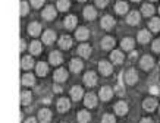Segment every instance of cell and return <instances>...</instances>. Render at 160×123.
Returning a JSON list of instances; mask_svg holds the SVG:
<instances>
[{"mask_svg":"<svg viewBox=\"0 0 160 123\" xmlns=\"http://www.w3.org/2000/svg\"><path fill=\"white\" fill-rule=\"evenodd\" d=\"M153 51H156V53H160V38L156 40V41H153Z\"/></svg>","mask_w":160,"mask_h":123,"instance_id":"42","label":"cell"},{"mask_svg":"<svg viewBox=\"0 0 160 123\" xmlns=\"http://www.w3.org/2000/svg\"><path fill=\"white\" fill-rule=\"evenodd\" d=\"M115 10H116V13H119V15L126 13L128 12V5H126L125 2H118L116 6H115Z\"/></svg>","mask_w":160,"mask_h":123,"instance_id":"31","label":"cell"},{"mask_svg":"<svg viewBox=\"0 0 160 123\" xmlns=\"http://www.w3.org/2000/svg\"><path fill=\"white\" fill-rule=\"evenodd\" d=\"M140 64H141V68H142V69L148 70V69H151V68L154 66V60H153L151 56H144V57L141 59Z\"/></svg>","mask_w":160,"mask_h":123,"instance_id":"5","label":"cell"},{"mask_svg":"<svg viewBox=\"0 0 160 123\" xmlns=\"http://www.w3.org/2000/svg\"><path fill=\"white\" fill-rule=\"evenodd\" d=\"M110 59L113 60V63H116V64H121L122 62H123V54H122V51H119V50H113L110 54Z\"/></svg>","mask_w":160,"mask_h":123,"instance_id":"15","label":"cell"},{"mask_svg":"<svg viewBox=\"0 0 160 123\" xmlns=\"http://www.w3.org/2000/svg\"><path fill=\"white\" fill-rule=\"evenodd\" d=\"M25 123H37V120H35V119H32V117H29V119H27V120H25Z\"/></svg>","mask_w":160,"mask_h":123,"instance_id":"47","label":"cell"},{"mask_svg":"<svg viewBox=\"0 0 160 123\" xmlns=\"http://www.w3.org/2000/svg\"><path fill=\"white\" fill-rule=\"evenodd\" d=\"M58 9L60 12H66L69 9V0H58Z\"/></svg>","mask_w":160,"mask_h":123,"instance_id":"38","label":"cell"},{"mask_svg":"<svg viewBox=\"0 0 160 123\" xmlns=\"http://www.w3.org/2000/svg\"><path fill=\"white\" fill-rule=\"evenodd\" d=\"M121 47L123 50H128V51H129V50H132V49H134V40L128 38V37H126V38H123L121 41Z\"/></svg>","mask_w":160,"mask_h":123,"instance_id":"28","label":"cell"},{"mask_svg":"<svg viewBox=\"0 0 160 123\" xmlns=\"http://www.w3.org/2000/svg\"><path fill=\"white\" fill-rule=\"evenodd\" d=\"M82 95H84V91L81 87H72L71 88V97H72L73 101H79L82 98Z\"/></svg>","mask_w":160,"mask_h":123,"instance_id":"7","label":"cell"},{"mask_svg":"<svg viewBox=\"0 0 160 123\" xmlns=\"http://www.w3.org/2000/svg\"><path fill=\"white\" fill-rule=\"evenodd\" d=\"M77 22H78L77 16L69 15V16H66V19H65V26H66L68 30H72V28H75V25H77Z\"/></svg>","mask_w":160,"mask_h":123,"instance_id":"26","label":"cell"},{"mask_svg":"<svg viewBox=\"0 0 160 123\" xmlns=\"http://www.w3.org/2000/svg\"><path fill=\"white\" fill-rule=\"evenodd\" d=\"M79 2H85V0H79Z\"/></svg>","mask_w":160,"mask_h":123,"instance_id":"52","label":"cell"},{"mask_svg":"<svg viewBox=\"0 0 160 123\" xmlns=\"http://www.w3.org/2000/svg\"><path fill=\"white\" fill-rule=\"evenodd\" d=\"M96 16H97V12H96V9L92 7V6H87L85 9H84V18L88 21H92L96 19Z\"/></svg>","mask_w":160,"mask_h":123,"instance_id":"11","label":"cell"},{"mask_svg":"<svg viewBox=\"0 0 160 123\" xmlns=\"http://www.w3.org/2000/svg\"><path fill=\"white\" fill-rule=\"evenodd\" d=\"M82 69V62L81 60H78V59H73V60H71V70L72 72H79V70Z\"/></svg>","mask_w":160,"mask_h":123,"instance_id":"32","label":"cell"},{"mask_svg":"<svg viewBox=\"0 0 160 123\" xmlns=\"http://www.w3.org/2000/svg\"><path fill=\"white\" fill-rule=\"evenodd\" d=\"M78 40H81V41H84V40H87L88 37H90V31L87 30V28H78L77 31V35H75Z\"/></svg>","mask_w":160,"mask_h":123,"instance_id":"29","label":"cell"},{"mask_svg":"<svg viewBox=\"0 0 160 123\" xmlns=\"http://www.w3.org/2000/svg\"><path fill=\"white\" fill-rule=\"evenodd\" d=\"M126 22H128L129 25H137L138 22H140V13L135 12V10L131 12V13L128 15V18H126Z\"/></svg>","mask_w":160,"mask_h":123,"instance_id":"21","label":"cell"},{"mask_svg":"<svg viewBox=\"0 0 160 123\" xmlns=\"http://www.w3.org/2000/svg\"><path fill=\"white\" fill-rule=\"evenodd\" d=\"M40 31H41V25L38 22H32V24L28 25V34L32 35V37H37L40 35Z\"/></svg>","mask_w":160,"mask_h":123,"instance_id":"10","label":"cell"},{"mask_svg":"<svg viewBox=\"0 0 160 123\" xmlns=\"http://www.w3.org/2000/svg\"><path fill=\"white\" fill-rule=\"evenodd\" d=\"M102 123H116L115 116H112V114H104L102 119Z\"/></svg>","mask_w":160,"mask_h":123,"instance_id":"39","label":"cell"},{"mask_svg":"<svg viewBox=\"0 0 160 123\" xmlns=\"http://www.w3.org/2000/svg\"><path fill=\"white\" fill-rule=\"evenodd\" d=\"M115 25V19L112 18V16H103V19H102V26L104 28V30H110L112 26Z\"/></svg>","mask_w":160,"mask_h":123,"instance_id":"23","label":"cell"},{"mask_svg":"<svg viewBox=\"0 0 160 123\" xmlns=\"http://www.w3.org/2000/svg\"><path fill=\"white\" fill-rule=\"evenodd\" d=\"M59 45H60V49H63V50L71 49V45H72V38H71L69 35H62L60 40H59Z\"/></svg>","mask_w":160,"mask_h":123,"instance_id":"6","label":"cell"},{"mask_svg":"<svg viewBox=\"0 0 160 123\" xmlns=\"http://www.w3.org/2000/svg\"><path fill=\"white\" fill-rule=\"evenodd\" d=\"M150 38H151V35H150V32H148V31L142 30V31H140V32H138V41H140L141 44H146V43H148V41H150Z\"/></svg>","mask_w":160,"mask_h":123,"instance_id":"24","label":"cell"},{"mask_svg":"<svg viewBox=\"0 0 160 123\" xmlns=\"http://www.w3.org/2000/svg\"><path fill=\"white\" fill-rule=\"evenodd\" d=\"M90 119H91V116H90V113H87L85 110L78 113V120H79V123H88Z\"/></svg>","mask_w":160,"mask_h":123,"instance_id":"34","label":"cell"},{"mask_svg":"<svg viewBox=\"0 0 160 123\" xmlns=\"http://www.w3.org/2000/svg\"><path fill=\"white\" fill-rule=\"evenodd\" d=\"M140 123H154V122H153V120H151V119H142V120H141V122Z\"/></svg>","mask_w":160,"mask_h":123,"instance_id":"46","label":"cell"},{"mask_svg":"<svg viewBox=\"0 0 160 123\" xmlns=\"http://www.w3.org/2000/svg\"><path fill=\"white\" fill-rule=\"evenodd\" d=\"M21 15L25 16V15H28V3L27 2H21Z\"/></svg>","mask_w":160,"mask_h":123,"instance_id":"40","label":"cell"},{"mask_svg":"<svg viewBox=\"0 0 160 123\" xmlns=\"http://www.w3.org/2000/svg\"><path fill=\"white\" fill-rule=\"evenodd\" d=\"M98 69H100V72H102L104 76H107V75L112 73L113 68H112V64L109 63L107 60H100V62H98Z\"/></svg>","mask_w":160,"mask_h":123,"instance_id":"1","label":"cell"},{"mask_svg":"<svg viewBox=\"0 0 160 123\" xmlns=\"http://www.w3.org/2000/svg\"><path fill=\"white\" fill-rule=\"evenodd\" d=\"M84 82H85V85H88V87H94L96 82H97V75H96V72H87V73L84 75Z\"/></svg>","mask_w":160,"mask_h":123,"instance_id":"3","label":"cell"},{"mask_svg":"<svg viewBox=\"0 0 160 123\" xmlns=\"http://www.w3.org/2000/svg\"><path fill=\"white\" fill-rule=\"evenodd\" d=\"M150 30L154 31V32H157V31H160V19L159 18H153V19L150 21Z\"/></svg>","mask_w":160,"mask_h":123,"instance_id":"37","label":"cell"},{"mask_svg":"<svg viewBox=\"0 0 160 123\" xmlns=\"http://www.w3.org/2000/svg\"><path fill=\"white\" fill-rule=\"evenodd\" d=\"M142 107H144V110H147V111H153V110L157 107V101H156L154 98H146L144 103H142Z\"/></svg>","mask_w":160,"mask_h":123,"instance_id":"13","label":"cell"},{"mask_svg":"<svg viewBox=\"0 0 160 123\" xmlns=\"http://www.w3.org/2000/svg\"><path fill=\"white\" fill-rule=\"evenodd\" d=\"M78 54L82 56V57H90V54H91V47L88 44H81L78 47Z\"/></svg>","mask_w":160,"mask_h":123,"instance_id":"18","label":"cell"},{"mask_svg":"<svg viewBox=\"0 0 160 123\" xmlns=\"http://www.w3.org/2000/svg\"><path fill=\"white\" fill-rule=\"evenodd\" d=\"M137 56H138V54H137V51H132V53L129 54V57H131L132 60H134V59H137Z\"/></svg>","mask_w":160,"mask_h":123,"instance_id":"48","label":"cell"},{"mask_svg":"<svg viewBox=\"0 0 160 123\" xmlns=\"http://www.w3.org/2000/svg\"><path fill=\"white\" fill-rule=\"evenodd\" d=\"M31 95L32 94L28 92V91H24V92L21 94V103H22V106H28L31 103Z\"/></svg>","mask_w":160,"mask_h":123,"instance_id":"35","label":"cell"},{"mask_svg":"<svg viewBox=\"0 0 160 123\" xmlns=\"http://www.w3.org/2000/svg\"><path fill=\"white\" fill-rule=\"evenodd\" d=\"M43 18L44 19H47V21L56 18V10H54L53 6H47V7L43 10Z\"/></svg>","mask_w":160,"mask_h":123,"instance_id":"12","label":"cell"},{"mask_svg":"<svg viewBox=\"0 0 160 123\" xmlns=\"http://www.w3.org/2000/svg\"><path fill=\"white\" fill-rule=\"evenodd\" d=\"M24 50H25V41L22 40V41H21V51H24Z\"/></svg>","mask_w":160,"mask_h":123,"instance_id":"49","label":"cell"},{"mask_svg":"<svg viewBox=\"0 0 160 123\" xmlns=\"http://www.w3.org/2000/svg\"><path fill=\"white\" fill-rule=\"evenodd\" d=\"M112 97H113V91L110 89V87H103V88L100 89V98H102L103 101H109Z\"/></svg>","mask_w":160,"mask_h":123,"instance_id":"9","label":"cell"},{"mask_svg":"<svg viewBox=\"0 0 160 123\" xmlns=\"http://www.w3.org/2000/svg\"><path fill=\"white\" fill-rule=\"evenodd\" d=\"M21 64H22V69L29 70L32 66H34V59H32V57H29V56H25V57H22Z\"/></svg>","mask_w":160,"mask_h":123,"instance_id":"19","label":"cell"},{"mask_svg":"<svg viewBox=\"0 0 160 123\" xmlns=\"http://www.w3.org/2000/svg\"><path fill=\"white\" fill-rule=\"evenodd\" d=\"M54 40H56V34H54L53 31H46L43 34V43H46V44H52Z\"/></svg>","mask_w":160,"mask_h":123,"instance_id":"22","label":"cell"},{"mask_svg":"<svg viewBox=\"0 0 160 123\" xmlns=\"http://www.w3.org/2000/svg\"><path fill=\"white\" fill-rule=\"evenodd\" d=\"M66 79H68V72L65 69H58L54 72V81L56 82H63Z\"/></svg>","mask_w":160,"mask_h":123,"instance_id":"16","label":"cell"},{"mask_svg":"<svg viewBox=\"0 0 160 123\" xmlns=\"http://www.w3.org/2000/svg\"><path fill=\"white\" fill-rule=\"evenodd\" d=\"M54 91H56V92H59V91H60V87H59V85H56V87H54Z\"/></svg>","mask_w":160,"mask_h":123,"instance_id":"50","label":"cell"},{"mask_svg":"<svg viewBox=\"0 0 160 123\" xmlns=\"http://www.w3.org/2000/svg\"><path fill=\"white\" fill-rule=\"evenodd\" d=\"M37 75L38 76H46L47 75V72H49V68H47V64L46 63H43V62H40L38 64H37Z\"/></svg>","mask_w":160,"mask_h":123,"instance_id":"30","label":"cell"},{"mask_svg":"<svg viewBox=\"0 0 160 123\" xmlns=\"http://www.w3.org/2000/svg\"><path fill=\"white\" fill-rule=\"evenodd\" d=\"M113 45H115V40L112 38V37H104L102 40V49L110 50V49H113Z\"/></svg>","mask_w":160,"mask_h":123,"instance_id":"25","label":"cell"},{"mask_svg":"<svg viewBox=\"0 0 160 123\" xmlns=\"http://www.w3.org/2000/svg\"><path fill=\"white\" fill-rule=\"evenodd\" d=\"M159 12H160V9H159Z\"/></svg>","mask_w":160,"mask_h":123,"instance_id":"53","label":"cell"},{"mask_svg":"<svg viewBox=\"0 0 160 123\" xmlns=\"http://www.w3.org/2000/svg\"><path fill=\"white\" fill-rule=\"evenodd\" d=\"M49 60H50V63L54 64V66H58V64L62 63V56H60V53L59 51H52L49 56Z\"/></svg>","mask_w":160,"mask_h":123,"instance_id":"17","label":"cell"},{"mask_svg":"<svg viewBox=\"0 0 160 123\" xmlns=\"http://www.w3.org/2000/svg\"><path fill=\"white\" fill-rule=\"evenodd\" d=\"M125 81H126V84H129V85L137 84V81H138V75H137L135 69L126 70V73H125Z\"/></svg>","mask_w":160,"mask_h":123,"instance_id":"2","label":"cell"},{"mask_svg":"<svg viewBox=\"0 0 160 123\" xmlns=\"http://www.w3.org/2000/svg\"><path fill=\"white\" fill-rule=\"evenodd\" d=\"M115 92H116V95H123V94H125V87L122 85V82H119V84H116V88H115Z\"/></svg>","mask_w":160,"mask_h":123,"instance_id":"41","label":"cell"},{"mask_svg":"<svg viewBox=\"0 0 160 123\" xmlns=\"http://www.w3.org/2000/svg\"><path fill=\"white\" fill-rule=\"evenodd\" d=\"M69 100L68 98H60L58 101V110L60 111V113H63V111H68L69 110Z\"/></svg>","mask_w":160,"mask_h":123,"instance_id":"20","label":"cell"},{"mask_svg":"<svg viewBox=\"0 0 160 123\" xmlns=\"http://www.w3.org/2000/svg\"><path fill=\"white\" fill-rule=\"evenodd\" d=\"M115 111H116L119 116H123V114L128 113V104L123 103V101H119V103L115 104Z\"/></svg>","mask_w":160,"mask_h":123,"instance_id":"14","label":"cell"},{"mask_svg":"<svg viewBox=\"0 0 160 123\" xmlns=\"http://www.w3.org/2000/svg\"><path fill=\"white\" fill-rule=\"evenodd\" d=\"M31 5L34 6V7H37V9H38L40 6H43V5H44V0H31Z\"/></svg>","mask_w":160,"mask_h":123,"instance_id":"43","label":"cell"},{"mask_svg":"<svg viewBox=\"0 0 160 123\" xmlns=\"http://www.w3.org/2000/svg\"><path fill=\"white\" fill-rule=\"evenodd\" d=\"M34 84H35V79L31 73H25L24 76H22V85H25V87H32Z\"/></svg>","mask_w":160,"mask_h":123,"instance_id":"27","label":"cell"},{"mask_svg":"<svg viewBox=\"0 0 160 123\" xmlns=\"http://www.w3.org/2000/svg\"><path fill=\"white\" fill-rule=\"evenodd\" d=\"M38 119H40V123H47L52 119V111L49 108H41L38 111Z\"/></svg>","mask_w":160,"mask_h":123,"instance_id":"4","label":"cell"},{"mask_svg":"<svg viewBox=\"0 0 160 123\" xmlns=\"http://www.w3.org/2000/svg\"><path fill=\"white\" fill-rule=\"evenodd\" d=\"M84 104H85V107H96V104H97V97L94 95L92 92L87 94L85 95V98H84Z\"/></svg>","mask_w":160,"mask_h":123,"instance_id":"8","label":"cell"},{"mask_svg":"<svg viewBox=\"0 0 160 123\" xmlns=\"http://www.w3.org/2000/svg\"><path fill=\"white\" fill-rule=\"evenodd\" d=\"M107 2H109V0H96V5H97L98 7H104V6L107 5Z\"/></svg>","mask_w":160,"mask_h":123,"instance_id":"44","label":"cell"},{"mask_svg":"<svg viewBox=\"0 0 160 123\" xmlns=\"http://www.w3.org/2000/svg\"><path fill=\"white\" fill-rule=\"evenodd\" d=\"M132 2H141V0H132Z\"/></svg>","mask_w":160,"mask_h":123,"instance_id":"51","label":"cell"},{"mask_svg":"<svg viewBox=\"0 0 160 123\" xmlns=\"http://www.w3.org/2000/svg\"><path fill=\"white\" fill-rule=\"evenodd\" d=\"M153 2H154V0H153Z\"/></svg>","mask_w":160,"mask_h":123,"instance_id":"54","label":"cell"},{"mask_svg":"<svg viewBox=\"0 0 160 123\" xmlns=\"http://www.w3.org/2000/svg\"><path fill=\"white\" fill-rule=\"evenodd\" d=\"M141 13L144 16H151L154 13V7L151 5H142L141 6Z\"/></svg>","mask_w":160,"mask_h":123,"instance_id":"33","label":"cell"},{"mask_svg":"<svg viewBox=\"0 0 160 123\" xmlns=\"http://www.w3.org/2000/svg\"><path fill=\"white\" fill-rule=\"evenodd\" d=\"M29 51L32 54H40L41 53V44H40L38 41H32L31 45H29Z\"/></svg>","mask_w":160,"mask_h":123,"instance_id":"36","label":"cell"},{"mask_svg":"<svg viewBox=\"0 0 160 123\" xmlns=\"http://www.w3.org/2000/svg\"><path fill=\"white\" fill-rule=\"evenodd\" d=\"M150 91H151V92H153V94H159V92H160V89L157 88V87H151V88H150Z\"/></svg>","mask_w":160,"mask_h":123,"instance_id":"45","label":"cell"}]
</instances>
